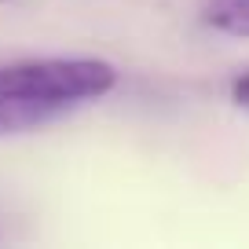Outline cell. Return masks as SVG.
I'll list each match as a JSON object with an SVG mask.
<instances>
[{"mask_svg": "<svg viewBox=\"0 0 249 249\" xmlns=\"http://www.w3.org/2000/svg\"><path fill=\"white\" fill-rule=\"evenodd\" d=\"M114 88H117V66L107 59H92V55L0 62V92L55 103L66 110L81 107V103H95Z\"/></svg>", "mask_w": 249, "mask_h": 249, "instance_id": "6da1fadb", "label": "cell"}, {"mask_svg": "<svg viewBox=\"0 0 249 249\" xmlns=\"http://www.w3.org/2000/svg\"><path fill=\"white\" fill-rule=\"evenodd\" d=\"M70 110L66 107H55V103H40V99H26V95H11V92H0V140L4 136H26V132H37L44 124L66 117Z\"/></svg>", "mask_w": 249, "mask_h": 249, "instance_id": "7a4b0ae2", "label": "cell"}, {"mask_svg": "<svg viewBox=\"0 0 249 249\" xmlns=\"http://www.w3.org/2000/svg\"><path fill=\"white\" fill-rule=\"evenodd\" d=\"M202 22L213 33L249 40V0H205Z\"/></svg>", "mask_w": 249, "mask_h": 249, "instance_id": "3957f363", "label": "cell"}, {"mask_svg": "<svg viewBox=\"0 0 249 249\" xmlns=\"http://www.w3.org/2000/svg\"><path fill=\"white\" fill-rule=\"evenodd\" d=\"M231 103L238 110H249V73H242V77L231 81Z\"/></svg>", "mask_w": 249, "mask_h": 249, "instance_id": "277c9868", "label": "cell"}, {"mask_svg": "<svg viewBox=\"0 0 249 249\" xmlns=\"http://www.w3.org/2000/svg\"><path fill=\"white\" fill-rule=\"evenodd\" d=\"M0 4H11V0H0Z\"/></svg>", "mask_w": 249, "mask_h": 249, "instance_id": "5b68a950", "label": "cell"}]
</instances>
